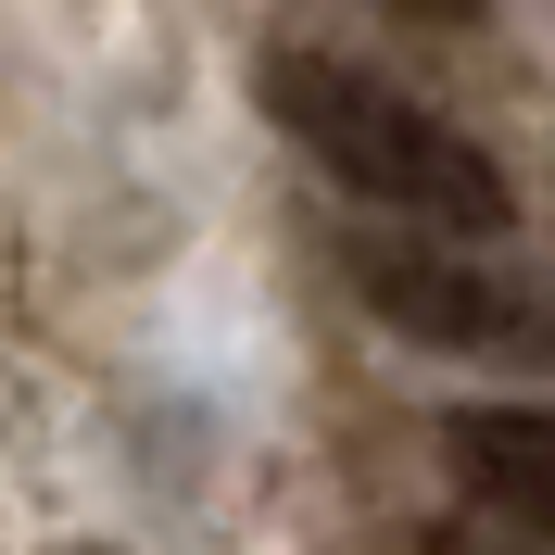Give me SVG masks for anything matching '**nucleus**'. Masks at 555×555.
<instances>
[{
	"label": "nucleus",
	"mask_w": 555,
	"mask_h": 555,
	"mask_svg": "<svg viewBox=\"0 0 555 555\" xmlns=\"http://www.w3.org/2000/svg\"><path fill=\"white\" fill-rule=\"evenodd\" d=\"M442 454H454V480L480 492L518 543L555 555V404H454Z\"/></svg>",
	"instance_id": "7ed1b4c3"
},
{
	"label": "nucleus",
	"mask_w": 555,
	"mask_h": 555,
	"mask_svg": "<svg viewBox=\"0 0 555 555\" xmlns=\"http://www.w3.org/2000/svg\"><path fill=\"white\" fill-rule=\"evenodd\" d=\"M442 13H454V0H442Z\"/></svg>",
	"instance_id": "39448f33"
},
{
	"label": "nucleus",
	"mask_w": 555,
	"mask_h": 555,
	"mask_svg": "<svg viewBox=\"0 0 555 555\" xmlns=\"http://www.w3.org/2000/svg\"><path fill=\"white\" fill-rule=\"evenodd\" d=\"M429 555H543V543H480V530H442Z\"/></svg>",
	"instance_id": "20e7f679"
},
{
	"label": "nucleus",
	"mask_w": 555,
	"mask_h": 555,
	"mask_svg": "<svg viewBox=\"0 0 555 555\" xmlns=\"http://www.w3.org/2000/svg\"><path fill=\"white\" fill-rule=\"evenodd\" d=\"M353 304L404 328L429 353H480V366H555V291L530 266H480V253H454L442 228H416V241H353L341 253Z\"/></svg>",
	"instance_id": "f03ea898"
},
{
	"label": "nucleus",
	"mask_w": 555,
	"mask_h": 555,
	"mask_svg": "<svg viewBox=\"0 0 555 555\" xmlns=\"http://www.w3.org/2000/svg\"><path fill=\"white\" fill-rule=\"evenodd\" d=\"M266 114L304 139V165H328L353 203H391L442 241H492L518 228V190L467 127H442L429 102H404L391 76L366 64H328V51H278L266 64Z\"/></svg>",
	"instance_id": "f257e3e1"
}]
</instances>
